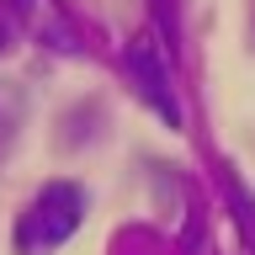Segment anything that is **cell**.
Here are the masks:
<instances>
[{
  "mask_svg": "<svg viewBox=\"0 0 255 255\" xmlns=\"http://www.w3.org/2000/svg\"><path fill=\"white\" fill-rule=\"evenodd\" d=\"M16 16H27L32 32H43V43H53V48H75V32H69V21L53 11V0H16Z\"/></svg>",
  "mask_w": 255,
  "mask_h": 255,
  "instance_id": "cell-3",
  "label": "cell"
},
{
  "mask_svg": "<svg viewBox=\"0 0 255 255\" xmlns=\"http://www.w3.org/2000/svg\"><path fill=\"white\" fill-rule=\"evenodd\" d=\"M16 128H21V91L16 85H0V149L16 138Z\"/></svg>",
  "mask_w": 255,
  "mask_h": 255,
  "instance_id": "cell-4",
  "label": "cell"
},
{
  "mask_svg": "<svg viewBox=\"0 0 255 255\" xmlns=\"http://www.w3.org/2000/svg\"><path fill=\"white\" fill-rule=\"evenodd\" d=\"M80 218H85V191H80L75 181H48V186L32 197V207L21 213V223H16V250L21 255L59 250L64 239L80 229Z\"/></svg>",
  "mask_w": 255,
  "mask_h": 255,
  "instance_id": "cell-1",
  "label": "cell"
},
{
  "mask_svg": "<svg viewBox=\"0 0 255 255\" xmlns=\"http://www.w3.org/2000/svg\"><path fill=\"white\" fill-rule=\"evenodd\" d=\"M123 69H128V85L149 101V107L165 117V123H181V107H175V91H170V64H165V53H159V43L143 32V37H133L123 53Z\"/></svg>",
  "mask_w": 255,
  "mask_h": 255,
  "instance_id": "cell-2",
  "label": "cell"
},
{
  "mask_svg": "<svg viewBox=\"0 0 255 255\" xmlns=\"http://www.w3.org/2000/svg\"><path fill=\"white\" fill-rule=\"evenodd\" d=\"M11 43H16V11H11V5H0V53H5Z\"/></svg>",
  "mask_w": 255,
  "mask_h": 255,
  "instance_id": "cell-5",
  "label": "cell"
}]
</instances>
